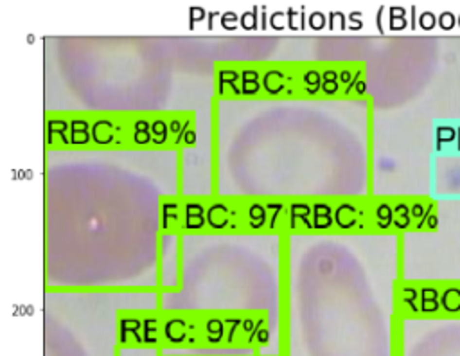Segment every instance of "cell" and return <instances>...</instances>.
<instances>
[{
  "label": "cell",
  "instance_id": "6da1fadb",
  "mask_svg": "<svg viewBox=\"0 0 460 356\" xmlns=\"http://www.w3.org/2000/svg\"><path fill=\"white\" fill-rule=\"evenodd\" d=\"M71 139L74 144H85L90 141V135H88V128L90 125L87 123V121H83V119H76V121H72L71 125Z\"/></svg>",
  "mask_w": 460,
  "mask_h": 356
},
{
  "label": "cell",
  "instance_id": "7a4b0ae2",
  "mask_svg": "<svg viewBox=\"0 0 460 356\" xmlns=\"http://www.w3.org/2000/svg\"><path fill=\"white\" fill-rule=\"evenodd\" d=\"M67 123L65 121H49V137H53V133H58L59 137H61V141L63 142H69V139H67Z\"/></svg>",
  "mask_w": 460,
  "mask_h": 356
}]
</instances>
